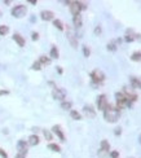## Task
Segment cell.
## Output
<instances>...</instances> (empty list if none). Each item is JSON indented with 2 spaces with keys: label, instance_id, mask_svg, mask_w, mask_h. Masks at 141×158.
<instances>
[{
  "label": "cell",
  "instance_id": "cell-8",
  "mask_svg": "<svg viewBox=\"0 0 141 158\" xmlns=\"http://www.w3.org/2000/svg\"><path fill=\"white\" fill-rule=\"evenodd\" d=\"M68 39L73 48H78V39H76L75 33L73 31V29H70V27H68Z\"/></svg>",
  "mask_w": 141,
  "mask_h": 158
},
{
  "label": "cell",
  "instance_id": "cell-12",
  "mask_svg": "<svg viewBox=\"0 0 141 158\" xmlns=\"http://www.w3.org/2000/svg\"><path fill=\"white\" fill-rule=\"evenodd\" d=\"M52 131H53V133H56V135L58 136V139L61 141H65V135H64V132H62V130H61V126H58V124L53 126V127H52Z\"/></svg>",
  "mask_w": 141,
  "mask_h": 158
},
{
  "label": "cell",
  "instance_id": "cell-31",
  "mask_svg": "<svg viewBox=\"0 0 141 158\" xmlns=\"http://www.w3.org/2000/svg\"><path fill=\"white\" fill-rule=\"evenodd\" d=\"M133 40H135V37H133V35H130V34H127L126 35V42H133Z\"/></svg>",
  "mask_w": 141,
  "mask_h": 158
},
{
  "label": "cell",
  "instance_id": "cell-19",
  "mask_svg": "<svg viewBox=\"0 0 141 158\" xmlns=\"http://www.w3.org/2000/svg\"><path fill=\"white\" fill-rule=\"evenodd\" d=\"M48 149H51L52 152H56V153L61 152V148H60V145L54 144V143H51V144H48Z\"/></svg>",
  "mask_w": 141,
  "mask_h": 158
},
{
  "label": "cell",
  "instance_id": "cell-4",
  "mask_svg": "<svg viewBox=\"0 0 141 158\" xmlns=\"http://www.w3.org/2000/svg\"><path fill=\"white\" fill-rule=\"evenodd\" d=\"M91 78H92L93 86H96V84H100V83H102L105 80V74L102 73L101 70L96 69V70H93L92 73H91Z\"/></svg>",
  "mask_w": 141,
  "mask_h": 158
},
{
  "label": "cell",
  "instance_id": "cell-22",
  "mask_svg": "<svg viewBox=\"0 0 141 158\" xmlns=\"http://www.w3.org/2000/svg\"><path fill=\"white\" fill-rule=\"evenodd\" d=\"M100 149L105 150V152H109V150H110V145H109V143H107L106 140H102L101 141V148H100Z\"/></svg>",
  "mask_w": 141,
  "mask_h": 158
},
{
  "label": "cell",
  "instance_id": "cell-2",
  "mask_svg": "<svg viewBox=\"0 0 141 158\" xmlns=\"http://www.w3.org/2000/svg\"><path fill=\"white\" fill-rule=\"evenodd\" d=\"M66 4H70V12L73 16H76V14H80V12L83 11V9L87 8V5H85L84 3H82V1H66Z\"/></svg>",
  "mask_w": 141,
  "mask_h": 158
},
{
  "label": "cell",
  "instance_id": "cell-7",
  "mask_svg": "<svg viewBox=\"0 0 141 158\" xmlns=\"http://www.w3.org/2000/svg\"><path fill=\"white\" fill-rule=\"evenodd\" d=\"M107 105H109V102H107L106 95H100V96L97 97V109L104 112V110L106 109Z\"/></svg>",
  "mask_w": 141,
  "mask_h": 158
},
{
  "label": "cell",
  "instance_id": "cell-28",
  "mask_svg": "<svg viewBox=\"0 0 141 158\" xmlns=\"http://www.w3.org/2000/svg\"><path fill=\"white\" fill-rule=\"evenodd\" d=\"M83 54H84V57H89L91 54V49L88 48L87 45H83Z\"/></svg>",
  "mask_w": 141,
  "mask_h": 158
},
{
  "label": "cell",
  "instance_id": "cell-18",
  "mask_svg": "<svg viewBox=\"0 0 141 158\" xmlns=\"http://www.w3.org/2000/svg\"><path fill=\"white\" fill-rule=\"evenodd\" d=\"M51 57H52V58H58V57H60L58 49H57L56 45H52V48H51Z\"/></svg>",
  "mask_w": 141,
  "mask_h": 158
},
{
  "label": "cell",
  "instance_id": "cell-17",
  "mask_svg": "<svg viewBox=\"0 0 141 158\" xmlns=\"http://www.w3.org/2000/svg\"><path fill=\"white\" fill-rule=\"evenodd\" d=\"M53 26L56 29H58L60 31H64V30H65V26H64V23H62L60 20H53Z\"/></svg>",
  "mask_w": 141,
  "mask_h": 158
},
{
  "label": "cell",
  "instance_id": "cell-24",
  "mask_svg": "<svg viewBox=\"0 0 141 158\" xmlns=\"http://www.w3.org/2000/svg\"><path fill=\"white\" fill-rule=\"evenodd\" d=\"M61 108L64 110H70L71 109V102L70 101H62L61 102Z\"/></svg>",
  "mask_w": 141,
  "mask_h": 158
},
{
  "label": "cell",
  "instance_id": "cell-14",
  "mask_svg": "<svg viewBox=\"0 0 141 158\" xmlns=\"http://www.w3.org/2000/svg\"><path fill=\"white\" fill-rule=\"evenodd\" d=\"M39 136L38 135H31L30 137H28V141H27V144L31 145V147H35V145L39 144Z\"/></svg>",
  "mask_w": 141,
  "mask_h": 158
},
{
  "label": "cell",
  "instance_id": "cell-36",
  "mask_svg": "<svg viewBox=\"0 0 141 158\" xmlns=\"http://www.w3.org/2000/svg\"><path fill=\"white\" fill-rule=\"evenodd\" d=\"M114 133H115L117 136H118V135H120V133H122V130H120V128H115V131H114Z\"/></svg>",
  "mask_w": 141,
  "mask_h": 158
},
{
  "label": "cell",
  "instance_id": "cell-33",
  "mask_svg": "<svg viewBox=\"0 0 141 158\" xmlns=\"http://www.w3.org/2000/svg\"><path fill=\"white\" fill-rule=\"evenodd\" d=\"M0 155H1L3 158H8V154H7V152L4 149H1V148H0Z\"/></svg>",
  "mask_w": 141,
  "mask_h": 158
},
{
  "label": "cell",
  "instance_id": "cell-11",
  "mask_svg": "<svg viewBox=\"0 0 141 158\" xmlns=\"http://www.w3.org/2000/svg\"><path fill=\"white\" fill-rule=\"evenodd\" d=\"M40 17H42L43 21H51V20H53L54 13L52 11H42V13H40Z\"/></svg>",
  "mask_w": 141,
  "mask_h": 158
},
{
  "label": "cell",
  "instance_id": "cell-26",
  "mask_svg": "<svg viewBox=\"0 0 141 158\" xmlns=\"http://www.w3.org/2000/svg\"><path fill=\"white\" fill-rule=\"evenodd\" d=\"M31 69H32V70H36V71L42 70V64H40L39 61H35L34 64H32V66H31Z\"/></svg>",
  "mask_w": 141,
  "mask_h": 158
},
{
  "label": "cell",
  "instance_id": "cell-38",
  "mask_svg": "<svg viewBox=\"0 0 141 158\" xmlns=\"http://www.w3.org/2000/svg\"><path fill=\"white\" fill-rule=\"evenodd\" d=\"M14 158H26V155H25V154H21V153H18V154L16 155Z\"/></svg>",
  "mask_w": 141,
  "mask_h": 158
},
{
  "label": "cell",
  "instance_id": "cell-30",
  "mask_svg": "<svg viewBox=\"0 0 141 158\" xmlns=\"http://www.w3.org/2000/svg\"><path fill=\"white\" fill-rule=\"evenodd\" d=\"M107 155H109V152H105V150H102V149L99 150V157L100 158H107Z\"/></svg>",
  "mask_w": 141,
  "mask_h": 158
},
{
  "label": "cell",
  "instance_id": "cell-25",
  "mask_svg": "<svg viewBox=\"0 0 141 158\" xmlns=\"http://www.w3.org/2000/svg\"><path fill=\"white\" fill-rule=\"evenodd\" d=\"M131 60H132V61H141V52H135V53H132Z\"/></svg>",
  "mask_w": 141,
  "mask_h": 158
},
{
  "label": "cell",
  "instance_id": "cell-9",
  "mask_svg": "<svg viewBox=\"0 0 141 158\" xmlns=\"http://www.w3.org/2000/svg\"><path fill=\"white\" fill-rule=\"evenodd\" d=\"M83 113H84V116L87 117V118H95V117H96V112H95V109H93L91 105H85V106L83 108Z\"/></svg>",
  "mask_w": 141,
  "mask_h": 158
},
{
  "label": "cell",
  "instance_id": "cell-40",
  "mask_svg": "<svg viewBox=\"0 0 141 158\" xmlns=\"http://www.w3.org/2000/svg\"><path fill=\"white\" fill-rule=\"evenodd\" d=\"M57 71H58V73H60V74H62V69H61V68H60V66H57Z\"/></svg>",
  "mask_w": 141,
  "mask_h": 158
},
{
  "label": "cell",
  "instance_id": "cell-35",
  "mask_svg": "<svg viewBox=\"0 0 141 158\" xmlns=\"http://www.w3.org/2000/svg\"><path fill=\"white\" fill-rule=\"evenodd\" d=\"M110 155H111V158H118V157H119V153L114 150V152H111V153H110Z\"/></svg>",
  "mask_w": 141,
  "mask_h": 158
},
{
  "label": "cell",
  "instance_id": "cell-6",
  "mask_svg": "<svg viewBox=\"0 0 141 158\" xmlns=\"http://www.w3.org/2000/svg\"><path fill=\"white\" fill-rule=\"evenodd\" d=\"M115 99H117V108H118V109L123 108L124 105H127V99H126V96H124L123 92H117L115 93Z\"/></svg>",
  "mask_w": 141,
  "mask_h": 158
},
{
  "label": "cell",
  "instance_id": "cell-41",
  "mask_svg": "<svg viewBox=\"0 0 141 158\" xmlns=\"http://www.w3.org/2000/svg\"><path fill=\"white\" fill-rule=\"evenodd\" d=\"M138 143L141 144V133H140V136H138Z\"/></svg>",
  "mask_w": 141,
  "mask_h": 158
},
{
  "label": "cell",
  "instance_id": "cell-20",
  "mask_svg": "<svg viewBox=\"0 0 141 158\" xmlns=\"http://www.w3.org/2000/svg\"><path fill=\"white\" fill-rule=\"evenodd\" d=\"M39 62L42 64V66L43 65H49V64H51V58H48L47 56H40Z\"/></svg>",
  "mask_w": 141,
  "mask_h": 158
},
{
  "label": "cell",
  "instance_id": "cell-1",
  "mask_svg": "<svg viewBox=\"0 0 141 158\" xmlns=\"http://www.w3.org/2000/svg\"><path fill=\"white\" fill-rule=\"evenodd\" d=\"M119 116H120L119 109L115 106H111V105H107L106 109L104 110V118L109 123H115L119 119Z\"/></svg>",
  "mask_w": 141,
  "mask_h": 158
},
{
  "label": "cell",
  "instance_id": "cell-32",
  "mask_svg": "<svg viewBox=\"0 0 141 158\" xmlns=\"http://www.w3.org/2000/svg\"><path fill=\"white\" fill-rule=\"evenodd\" d=\"M31 39H32V40H38V39H39V34L34 31V33L31 34Z\"/></svg>",
  "mask_w": 141,
  "mask_h": 158
},
{
  "label": "cell",
  "instance_id": "cell-16",
  "mask_svg": "<svg viewBox=\"0 0 141 158\" xmlns=\"http://www.w3.org/2000/svg\"><path fill=\"white\" fill-rule=\"evenodd\" d=\"M131 84H132L133 88H140V90H141V80H140V79L132 76V78H131Z\"/></svg>",
  "mask_w": 141,
  "mask_h": 158
},
{
  "label": "cell",
  "instance_id": "cell-39",
  "mask_svg": "<svg viewBox=\"0 0 141 158\" xmlns=\"http://www.w3.org/2000/svg\"><path fill=\"white\" fill-rule=\"evenodd\" d=\"M28 3H30V4H34V5H35V4H36V0H28Z\"/></svg>",
  "mask_w": 141,
  "mask_h": 158
},
{
  "label": "cell",
  "instance_id": "cell-13",
  "mask_svg": "<svg viewBox=\"0 0 141 158\" xmlns=\"http://www.w3.org/2000/svg\"><path fill=\"white\" fill-rule=\"evenodd\" d=\"M73 22H74V26L76 29H80L83 25V21H82V16L80 14H76V16H73Z\"/></svg>",
  "mask_w": 141,
  "mask_h": 158
},
{
  "label": "cell",
  "instance_id": "cell-37",
  "mask_svg": "<svg viewBox=\"0 0 141 158\" xmlns=\"http://www.w3.org/2000/svg\"><path fill=\"white\" fill-rule=\"evenodd\" d=\"M8 91H5V90H1L0 91V96H3V95H8Z\"/></svg>",
  "mask_w": 141,
  "mask_h": 158
},
{
  "label": "cell",
  "instance_id": "cell-29",
  "mask_svg": "<svg viewBox=\"0 0 141 158\" xmlns=\"http://www.w3.org/2000/svg\"><path fill=\"white\" fill-rule=\"evenodd\" d=\"M107 49H109V51H111V52H115L117 51V45H115V43H109V44H107Z\"/></svg>",
  "mask_w": 141,
  "mask_h": 158
},
{
  "label": "cell",
  "instance_id": "cell-27",
  "mask_svg": "<svg viewBox=\"0 0 141 158\" xmlns=\"http://www.w3.org/2000/svg\"><path fill=\"white\" fill-rule=\"evenodd\" d=\"M43 135H44V137L47 139V140H52V133H51V131L43 130Z\"/></svg>",
  "mask_w": 141,
  "mask_h": 158
},
{
  "label": "cell",
  "instance_id": "cell-10",
  "mask_svg": "<svg viewBox=\"0 0 141 158\" xmlns=\"http://www.w3.org/2000/svg\"><path fill=\"white\" fill-rule=\"evenodd\" d=\"M17 149H18V153L21 154H27V143L25 140H20L17 143Z\"/></svg>",
  "mask_w": 141,
  "mask_h": 158
},
{
  "label": "cell",
  "instance_id": "cell-34",
  "mask_svg": "<svg viewBox=\"0 0 141 158\" xmlns=\"http://www.w3.org/2000/svg\"><path fill=\"white\" fill-rule=\"evenodd\" d=\"M95 34H96V35H100V34H101V26H97V27L96 29H95Z\"/></svg>",
  "mask_w": 141,
  "mask_h": 158
},
{
  "label": "cell",
  "instance_id": "cell-23",
  "mask_svg": "<svg viewBox=\"0 0 141 158\" xmlns=\"http://www.w3.org/2000/svg\"><path fill=\"white\" fill-rule=\"evenodd\" d=\"M9 33V27L8 26H5V25H0V35H7Z\"/></svg>",
  "mask_w": 141,
  "mask_h": 158
},
{
  "label": "cell",
  "instance_id": "cell-15",
  "mask_svg": "<svg viewBox=\"0 0 141 158\" xmlns=\"http://www.w3.org/2000/svg\"><path fill=\"white\" fill-rule=\"evenodd\" d=\"M13 40L17 43L20 47H25V39H23V37H21L20 34H14L13 35Z\"/></svg>",
  "mask_w": 141,
  "mask_h": 158
},
{
  "label": "cell",
  "instance_id": "cell-3",
  "mask_svg": "<svg viewBox=\"0 0 141 158\" xmlns=\"http://www.w3.org/2000/svg\"><path fill=\"white\" fill-rule=\"evenodd\" d=\"M26 13H27V8H26V5H23V4H18V5H16L12 9V16L16 18L25 17Z\"/></svg>",
  "mask_w": 141,
  "mask_h": 158
},
{
  "label": "cell",
  "instance_id": "cell-21",
  "mask_svg": "<svg viewBox=\"0 0 141 158\" xmlns=\"http://www.w3.org/2000/svg\"><path fill=\"white\" fill-rule=\"evenodd\" d=\"M70 116L73 119H75V121H80L82 119V116H80V113H78L76 110H71L70 112Z\"/></svg>",
  "mask_w": 141,
  "mask_h": 158
},
{
  "label": "cell",
  "instance_id": "cell-5",
  "mask_svg": "<svg viewBox=\"0 0 141 158\" xmlns=\"http://www.w3.org/2000/svg\"><path fill=\"white\" fill-rule=\"evenodd\" d=\"M52 96H53V99L56 100H61V101H65V97H66V92L65 90H62V88H54L53 91H52Z\"/></svg>",
  "mask_w": 141,
  "mask_h": 158
}]
</instances>
